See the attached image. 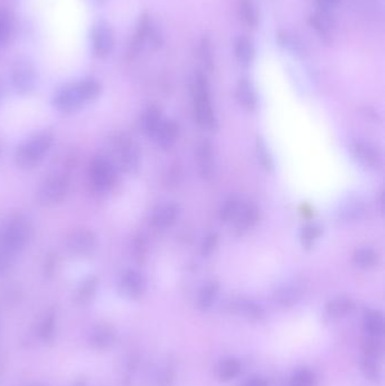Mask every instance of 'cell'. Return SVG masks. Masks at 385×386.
Masks as SVG:
<instances>
[{
  "label": "cell",
  "instance_id": "f1b7e54d",
  "mask_svg": "<svg viewBox=\"0 0 385 386\" xmlns=\"http://www.w3.org/2000/svg\"><path fill=\"white\" fill-rule=\"evenodd\" d=\"M241 363L235 358H226L220 361L217 367V376L222 382L234 380L241 372Z\"/></svg>",
  "mask_w": 385,
  "mask_h": 386
},
{
  "label": "cell",
  "instance_id": "d6986e66",
  "mask_svg": "<svg viewBox=\"0 0 385 386\" xmlns=\"http://www.w3.org/2000/svg\"><path fill=\"white\" fill-rule=\"evenodd\" d=\"M366 215V206L360 199L350 198L341 204L338 210V217L346 223H353L363 219Z\"/></svg>",
  "mask_w": 385,
  "mask_h": 386
},
{
  "label": "cell",
  "instance_id": "4dcf8cb0",
  "mask_svg": "<svg viewBox=\"0 0 385 386\" xmlns=\"http://www.w3.org/2000/svg\"><path fill=\"white\" fill-rule=\"evenodd\" d=\"M360 367H362L364 376L366 377L367 380L374 382V383L381 382V365H380L379 358L369 357V356L364 354Z\"/></svg>",
  "mask_w": 385,
  "mask_h": 386
},
{
  "label": "cell",
  "instance_id": "8d00e7d4",
  "mask_svg": "<svg viewBox=\"0 0 385 386\" xmlns=\"http://www.w3.org/2000/svg\"><path fill=\"white\" fill-rule=\"evenodd\" d=\"M115 340V333L108 326H99L93 332V341L100 348H104L111 345Z\"/></svg>",
  "mask_w": 385,
  "mask_h": 386
},
{
  "label": "cell",
  "instance_id": "e0dca14e",
  "mask_svg": "<svg viewBox=\"0 0 385 386\" xmlns=\"http://www.w3.org/2000/svg\"><path fill=\"white\" fill-rule=\"evenodd\" d=\"M260 218L258 206L253 202H242L239 213L234 218V228L237 234H243L255 227Z\"/></svg>",
  "mask_w": 385,
  "mask_h": 386
},
{
  "label": "cell",
  "instance_id": "bcb514c9",
  "mask_svg": "<svg viewBox=\"0 0 385 386\" xmlns=\"http://www.w3.org/2000/svg\"><path fill=\"white\" fill-rule=\"evenodd\" d=\"M52 331H54V317L49 316L48 319H45V324H43L42 333L45 337H49V335H52Z\"/></svg>",
  "mask_w": 385,
  "mask_h": 386
},
{
  "label": "cell",
  "instance_id": "f6af8a7d",
  "mask_svg": "<svg viewBox=\"0 0 385 386\" xmlns=\"http://www.w3.org/2000/svg\"><path fill=\"white\" fill-rule=\"evenodd\" d=\"M318 6L323 10H332L334 7L338 6L340 0H318Z\"/></svg>",
  "mask_w": 385,
  "mask_h": 386
},
{
  "label": "cell",
  "instance_id": "b9f144b4",
  "mask_svg": "<svg viewBox=\"0 0 385 386\" xmlns=\"http://www.w3.org/2000/svg\"><path fill=\"white\" fill-rule=\"evenodd\" d=\"M96 285H97V280L95 277L89 278L84 281L78 291V300L80 302L89 300V297L92 296L93 293L95 291Z\"/></svg>",
  "mask_w": 385,
  "mask_h": 386
},
{
  "label": "cell",
  "instance_id": "44dd1931",
  "mask_svg": "<svg viewBox=\"0 0 385 386\" xmlns=\"http://www.w3.org/2000/svg\"><path fill=\"white\" fill-rule=\"evenodd\" d=\"M178 131L180 130L176 122L164 119V121L154 137V141H156L159 147L162 149H170L178 141Z\"/></svg>",
  "mask_w": 385,
  "mask_h": 386
},
{
  "label": "cell",
  "instance_id": "603a6c76",
  "mask_svg": "<svg viewBox=\"0 0 385 386\" xmlns=\"http://www.w3.org/2000/svg\"><path fill=\"white\" fill-rule=\"evenodd\" d=\"M310 24L318 34L327 36L334 29L336 21H334V15H332L330 10L320 8L310 17Z\"/></svg>",
  "mask_w": 385,
  "mask_h": 386
},
{
  "label": "cell",
  "instance_id": "277c9868",
  "mask_svg": "<svg viewBox=\"0 0 385 386\" xmlns=\"http://www.w3.org/2000/svg\"><path fill=\"white\" fill-rule=\"evenodd\" d=\"M69 188V176L64 172H54L42 181L36 191V199L43 207H54L64 202Z\"/></svg>",
  "mask_w": 385,
  "mask_h": 386
},
{
  "label": "cell",
  "instance_id": "7402d4cb",
  "mask_svg": "<svg viewBox=\"0 0 385 386\" xmlns=\"http://www.w3.org/2000/svg\"><path fill=\"white\" fill-rule=\"evenodd\" d=\"M235 95L237 102L245 109H255L258 104V95L255 85L251 80L246 78L240 80L239 85L236 87Z\"/></svg>",
  "mask_w": 385,
  "mask_h": 386
},
{
  "label": "cell",
  "instance_id": "d4e9b609",
  "mask_svg": "<svg viewBox=\"0 0 385 386\" xmlns=\"http://www.w3.org/2000/svg\"><path fill=\"white\" fill-rule=\"evenodd\" d=\"M384 317L376 310H366L363 315V328L366 335L382 337L384 332Z\"/></svg>",
  "mask_w": 385,
  "mask_h": 386
},
{
  "label": "cell",
  "instance_id": "ee69618b",
  "mask_svg": "<svg viewBox=\"0 0 385 386\" xmlns=\"http://www.w3.org/2000/svg\"><path fill=\"white\" fill-rule=\"evenodd\" d=\"M173 381H174V372L172 368L167 366L159 374L157 386H172Z\"/></svg>",
  "mask_w": 385,
  "mask_h": 386
},
{
  "label": "cell",
  "instance_id": "30bf717a",
  "mask_svg": "<svg viewBox=\"0 0 385 386\" xmlns=\"http://www.w3.org/2000/svg\"><path fill=\"white\" fill-rule=\"evenodd\" d=\"M91 45L93 53L100 59L111 55L115 48V34L111 26L104 21H97L91 29Z\"/></svg>",
  "mask_w": 385,
  "mask_h": 386
},
{
  "label": "cell",
  "instance_id": "60d3db41",
  "mask_svg": "<svg viewBox=\"0 0 385 386\" xmlns=\"http://www.w3.org/2000/svg\"><path fill=\"white\" fill-rule=\"evenodd\" d=\"M217 245H218V235L215 232H211L201 243V256H209L216 250Z\"/></svg>",
  "mask_w": 385,
  "mask_h": 386
},
{
  "label": "cell",
  "instance_id": "3957f363",
  "mask_svg": "<svg viewBox=\"0 0 385 386\" xmlns=\"http://www.w3.org/2000/svg\"><path fill=\"white\" fill-rule=\"evenodd\" d=\"M194 115L198 125L206 130L217 128V118L210 99V88L207 78L198 74L194 85Z\"/></svg>",
  "mask_w": 385,
  "mask_h": 386
},
{
  "label": "cell",
  "instance_id": "484cf974",
  "mask_svg": "<svg viewBox=\"0 0 385 386\" xmlns=\"http://www.w3.org/2000/svg\"><path fill=\"white\" fill-rule=\"evenodd\" d=\"M234 53L240 64L243 66H248L255 59V45L246 36H237L234 42Z\"/></svg>",
  "mask_w": 385,
  "mask_h": 386
},
{
  "label": "cell",
  "instance_id": "ba28073f",
  "mask_svg": "<svg viewBox=\"0 0 385 386\" xmlns=\"http://www.w3.org/2000/svg\"><path fill=\"white\" fill-rule=\"evenodd\" d=\"M10 82L19 95H27L32 93L38 82L34 64L27 59H19L10 71Z\"/></svg>",
  "mask_w": 385,
  "mask_h": 386
},
{
  "label": "cell",
  "instance_id": "7c38bea8",
  "mask_svg": "<svg viewBox=\"0 0 385 386\" xmlns=\"http://www.w3.org/2000/svg\"><path fill=\"white\" fill-rule=\"evenodd\" d=\"M119 291L126 298L138 300L146 291V280L135 269H127L119 279Z\"/></svg>",
  "mask_w": 385,
  "mask_h": 386
},
{
  "label": "cell",
  "instance_id": "ac0fdd59",
  "mask_svg": "<svg viewBox=\"0 0 385 386\" xmlns=\"http://www.w3.org/2000/svg\"><path fill=\"white\" fill-rule=\"evenodd\" d=\"M304 296V287L299 282H288L281 285L274 294L276 303L280 306L292 307L296 305Z\"/></svg>",
  "mask_w": 385,
  "mask_h": 386
},
{
  "label": "cell",
  "instance_id": "5b68a950",
  "mask_svg": "<svg viewBox=\"0 0 385 386\" xmlns=\"http://www.w3.org/2000/svg\"><path fill=\"white\" fill-rule=\"evenodd\" d=\"M31 227L23 215H14L0 230V243L19 256L29 242Z\"/></svg>",
  "mask_w": 385,
  "mask_h": 386
},
{
  "label": "cell",
  "instance_id": "83f0119b",
  "mask_svg": "<svg viewBox=\"0 0 385 386\" xmlns=\"http://www.w3.org/2000/svg\"><path fill=\"white\" fill-rule=\"evenodd\" d=\"M220 291V285L216 281H208L201 287L198 295V306L202 311H208L213 306Z\"/></svg>",
  "mask_w": 385,
  "mask_h": 386
},
{
  "label": "cell",
  "instance_id": "4fadbf2b",
  "mask_svg": "<svg viewBox=\"0 0 385 386\" xmlns=\"http://www.w3.org/2000/svg\"><path fill=\"white\" fill-rule=\"evenodd\" d=\"M198 171L205 181H211L216 176V160L213 145L202 141L197 148Z\"/></svg>",
  "mask_w": 385,
  "mask_h": 386
},
{
  "label": "cell",
  "instance_id": "c3c4849f",
  "mask_svg": "<svg viewBox=\"0 0 385 386\" xmlns=\"http://www.w3.org/2000/svg\"><path fill=\"white\" fill-rule=\"evenodd\" d=\"M54 265H56V261H54V258H47V262H45V275H51L54 270Z\"/></svg>",
  "mask_w": 385,
  "mask_h": 386
},
{
  "label": "cell",
  "instance_id": "6da1fadb",
  "mask_svg": "<svg viewBox=\"0 0 385 386\" xmlns=\"http://www.w3.org/2000/svg\"><path fill=\"white\" fill-rule=\"evenodd\" d=\"M102 86L97 80L87 78L77 83L68 84L54 93V109L64 114H73L89 103L99 99Z\"/></svg>",
  "mask_w": 385,
  "mask_h": 386
},
{
  "label": "cell",
  "instance_id": "d590c367",
  "mask_svg": "<svg viewBox=\"0 0 385 386\" xmlns=\"http://www.w3.org/2000/svg\"><path fill=\"white\" fill-rule=\"evenodd\" d=\"M257 156L266 171L271 172L274 169V158L271 156L270 150L268 149L267 145L261 138L257 141Z\"/></svg>",
  "mask_w": 385,
  "mask_h": 386
},
{
  "label": "cell",
  "instance_id": "7dc6e473",
  "mask_svg": "<svg viewBox=\"0 0 385 386\" xmlns=\"http://www.w3.org/2000/svg\"><path fill=\"white\" fill-rule=\"evenodd\" d=\"M245 386H269L267 381H264L261 377H252L246 382Z\"/></svg>",
  "mask_w": 385,
  "mask_h": 386
},
{
  "label": "cell",
  "instance_id": "4316f807",
  "mask_svg": "<svg viewBox=\"0 0 385 386\" xmlns=\"http://www.w3.org/2000/svg\"><path fill=\"white\" fill-rule=\"evenodd\" d=\"M379 253L369 246H364L353 253V263L360 269L375 268L379 263Z\"/></svg>",
  "mask_w": 385,
  "mask_h": 386
},
{
  "label": "cell",
  "instance_id": "f35d334b",
  "mask_svg": "<svg viewBox=\"0 0 385 386\" xmlns=\"http://www.w3.org/2000/svg\"><path fill=\"white\" fill-rule=\"evenodd\" d=\"M16 258L17 256L14 253L10 252V250L0 243V277L6 276L10 272Z\"/></svg>",
  "mask_w": 385,
  "mask_h": 386
},
{
  "label": "cell",
  "instance_id": "9c48e42d",
  "mask_svg": "<svg viewBox=\"0 0 385 386\" xmlns=\"http://www.w3.org/2000/svg\"><path fill=\"white\" fill-rule=\"evenodd\" d=\"M97 239L93 230L80 228L69 233L66 239V248L68 252L73 256L86 258L95 251Z\"/></svg>",
  "mask_w": 385,
  "mask_h": 386
},
{
  "label": "cell",
  "instance_id": "f907efd6",
  "mask_svg": "<svg viewBox=\"0 0 385 386\" xmlns=\"http://www.w3.org/2000/svg\"><path fill=\"white\" fill-rule=\"evenodd\" d=\"M1 97H3V87H1V83H0V103H1Z\"/></svg>",
  "mask_w": 385,
  "mask_h": 386
},
{
  "label": "cell",
  "instance_id": "52a82bcc",
  "mask_svg": "<svg viewBox=\"0 0 385 386\" xmlns=\"http://www.w3.org/2000/svg\"><path fill=\"white\" fill-rule=\"evenodd\" d=\"M119 167L128 176H136L140 169V152L137 144L128 136H119L115 143Z\"/></svg>",
  "mask_w": 385,
  "mask_h": 386
},
{
  "label": "cell",
  "instance_id": "816d5d0a",
  "mask_svg": "<svg viewBox=\"0 0 385 386\" xmlns=\"http://www.w3.org/2000/svg\"><path fill=\"white\" fill-rule=\"evenodd\" d=\"M0 150H1V148H0Z\"/></svg>",
  "mask_w": 385,
  "mask_h": 386
},
{
  "label": "cell",
  "instance_id": "cb8c5ba5",
  "mask_svg": "<svg viewBox=\"0 0 385 386\" xmlns=\"http://www.w3.org/2000/svg\"><path fill=\"white\" fill-rule=\"evenodd\" d=\"M355 302L347 296H337L329 300L325 305V312L330 317L339 319L348 315L355 310Z\"/></svg>",
  "mask_w": 385,
  "mask_h": 386
},
{
  "label": "cell",
  "instance_id": "f546056e",
  "mask_svg": "<svg viewBox=\"0 0 385 386\" xmlns=\"http://www.w3.org/2000/svg\"><path fill=\"white\" fill-rule=\"evenodd\" d=\"M322 233H323V230L318 224H306L299 233V239H301L303 248L306 250L312 249L315 243L318 242V239L321 237Z\"/></svg>",
  "mask_w": 385,
  "mask_h": 386
},
{
  "label": "cell",
  "instance_id": "7bdbcfd3",
  "mask_svg": "<svg viewBox=\"0 0 385 386\" xmlns=\"http://www.w3.org/2000/svg\"><path fill=\"white\" fill-rule=\"evenodd\" d=\"M134 256L138 262H143L146 258L147 253V241L146 237L139 234L135 237L134 241Z\"/></svg>",
  "mask_w": 385,
  "mask_h": 386
},
{
  "label": "cell",
  "instance_id": "1f68e13d",
  "mask_svg": "<svg viewBox=\"0 0 385 386\" xmlns=\"http://www.w3.org/2000/svg\"><path fill=\"white\" fill-rule=\"evenodd\" d=\"M240 14L246 25L257 27L259 14L253 0H239Z\"/></svg>",
  "mask_w": 385,
  "mask_h": 386
},
{
  "label": "cell",
  "instance_id": "8fae6325",
  "mask_svg": "<svg viewBox=\"0 0 385 386\" xmlns=\"http://www.w3.org/2000/svg\"><path fill=\"white\" fill-rule=\"evenodd\" d=\"M350 149L353 157L367 169L377 171L382 167V155L372 143L356 139L350 145Z\"/></svg>",
  "mask_w": 385,
  "mask_h": 386
},
{
  "label": "cell",
  "instance_id": "2e32d148",
  "mask_svg": "<svg viewBox=\"0 0 385 386\" xmlns=\"http://www.w3.org/2000/svg\"><path fill=\"white\" fill-rule=\"evenodd\" d=\"M153 22L147 14H143L140 16L138 21L136 32H135L134 38L131 40L129 50H128V56L130 58H135L139 55L140 51L145 47V43L150 41V33L153 31Z\"/></svg>",
  "mask_w": 385,
  "mask_h": 386
},
{
  "label": "cell",
  "instance_id": "ab89813d",
  "mask_svg": "<svg viewBox=\"0 0 385 386\" xmlns=\"http://www.w3.org/2000/svg\"><path fill=\"white\" fill-rule=\"evenodd\" d=\"M200 58L202 60L205 67L207 68L208 71H211L213 66V50H211V42L209 38H202L200 42Z\"/></svg>",
  "mask_w": 385,
  "mask_h": 386
},
{
  "label": "cell",
  "instance_id": "7a4b0ae2",
  "mask_svg": "<svg viewBox=\"0 0 385 386\" xmlns=\"http://www.w3.org/2000/svg\"><path fill=\"white\" fill-rule=\"evenodd\" d=\"M54 141L51 131L43 130L32 134L16 148L15 163L21 169H32L45 158Z\"/></svg>",
  "mask_w": 385,
  "mask_h": 386
},
{
  "label": "cell",
  "instance_id": "9a60e30c",
  "mask_svg": "<svg viewBox=\"0 0 385 386\" xmlns=\"http://www.w3.org/2000/svg\"><path fill=\"white\" fill-rule=\"evenodd\" d=\"M225 309L227 312L233 314H241L246 319L253 322H258L264 319L266 313L259 304L252 302V300H243V298H235L231 300L225 304Z\"/></svg>",
  "mask_w": 385,
  "mask_h": 386
},
{
  "label": "cell",
  "instance_id": "681fc988",
  "mask_svg": "<svg viewBox=\"0 0 385 386\" xmlns=\"http://www.w3.org/2000/svg\"><path fill=\"white\" fill-rule=\"evenodd\" d=\"M89 1L91 3V5L96 7L103 6L106 3V0H89Z\"/></svg>",
  "mask_w": 385,
  "mask_h": 386
},
{
  "label": "cell",
  "instance_id": "836d02e7",
  "mask_svg": "<svg viewBox=\"0 0 385 386\" xmlns=\"http://www.w3.org/2000/svg\"><path fill=\"white\" fill-rule=\"evenodd\" d=\"M364 354L369 356V357L379 358L381 359L383 354V342L381 340V337H376V335H365L363 339Z\"/></svg>",
  "mask_w": 385,
  "mask_h": 386
},
{
  "label": "cell",
  "instance_id": "8992f818",
  "mask_svg": "<svg viewBox=\"0 0 385 386\" xmlns=\"http://www.w3.org/2000/svg\"><path fill=\"white\" fill-rule=\"evenodd\" d=\"M89 182L100 195L112 191L117 184V169L105 156H95L89 164Z\"/></svg>",
  "mask_w": 385,
  "mask_h": 386
},
{
  "label": "cell",
  "instance_id": "74e56055",
  "mask_svg": "<svg viewBox=\"0 0 385 386\" xmlns=\"http://www.w3.org/2000/svg\"><path fill=\"white\" fill-rule=\"evenodd\" d=\"M290 386H316V378L311 370L303 368L292 376Z\"/></svg>",
  "mask_w": 385,
  "mask_h": 386
},
{
  "label": "cell",
  "instance_id": "5bb4252c",
  "mask_svg": "<svg viewBox=\"0 0 385 386\" xmlns=\"http://www.w3.org/2000/svg\"><path fill=\"white\" fill-rule=\"evenodd\" d=\"M180 213L181 208L178 204L170 202V204H162L154 209L150 216V224L156 230H166L178 221Z\"/></svg>",
  "mask_w": 385,
  "mask_h": 386
},
{
  "label": "cell",
  "instance_id": "ffe728a7",
  "mask_svg": "<svg viewBox=\"0 0 385 386\" xmlns=\"http://www.w3.org/2000/svg\"><path fill=\"white\" fill-rule=\"evenodd\" d=\"M163 121H164V119H163L162 112L159 110V106H147L141 114L140 125H141L143 134L154 139Z\"/></svg>",
  "mask_w": 385,
  "mask_h": 386
},
{
  "label": "cell",
  "instance_id": "e575fe53",
  "mask_svg": "<svg viewBox=\"0 0 385 386\" xmlns=\"http://www.w3.org/2000/svg\"><path fill=\"white\" fill-rule=\"evenodd\" d=\"M13 31V19L6 10L0 8V48L6 45Z\"/></svg>",
  "mask_w": 385,
  "mask_h": 386
},
{
  "label": "cell",
  "instance_id": "d6a6232c",
  "mask_svg": "<svg viewBox=\"0 0 385 386\" xmlns=\"http://www.w3.org/2000/svg\"><path fill=\"white\" fill-rule=\"evenodd\" d=\"M242 206V200L239 197H231L222 204L220 209V219L224 223H231L234 221L240 208Z\"/></svg>",
  "mask_w": 385,
  "mask_h": 386
}]
</instances>
